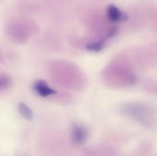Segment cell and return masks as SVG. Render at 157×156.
I'll use <instances>...</instances> for the list:
<instances>
[{
    "label": "cell",
    "instance_id": "obj_1",
    "mask_svg": "<svg viewBox=\"0 0 157 156\" xmlns=\"http://www.w3.org/2000/svg\"><path fill=\"white\" fill-rule=\"evenodd\" d=\"M124 113L146 126H153L156 124L157 112L150 105L141 103L127 104L123 108Z\"/></svg>",
    "mask_w": 157,
    "mask_h": 156
},
{
    "label": "cell",
    "instance_id": "obj_2",
    "mask_svg": "<svg viewBox=\"0 0 157 156\" xmlns=\"http://www.w3.org/2000/svg\"><path fill=\"white\" fill-rule=\"evenodd\" d=\"M71 134L73 142L76 145H82L86 141L88 131L82 125L77 124L74 125Z\"/></svg>",
    "mask_w": 157,
    "mask_h": 156
},
{
    "label": "cell",
    "instance_id": "obj_3",
    "mask_svg": "<svg viewBox=\"0 0 157 156\" xmlns=\"http://www.w3.org/2000/svg\"><path fill=\"white\" fill-rule=\"evenodd\" d=\"M107 12L108 18L111 22H123L128 20L127 14L114 5H109L107 7Z\"/></svg>",
    "mask_w": 157,
    "mask_h": 156
},
{
    "label": "cell",
    "instance_id": "obj_4",
    "mask_svg": "<svg viewBox=\"0 0 157 156\" xmlns=\"http://www.w3.org/2000/svg\"><path fill=\"white\" fill-rule=\"evenodd\" d=\"M34 89L37 94L45 97L56 93L55 90L49 87L47 82L43 80L36 81L34 84Z\"/></svg>",
    "mask_w": 157,
    "mask_h": 156
},
{
    "label": "cell",
    "instance_id": "obj_5",
    "mask_svg": "<svg viewBox=\"0 0 157 156\" xmlns=\"http://www.w3.org/2000/svg\"><path fill=\"white\" fill-rule=\"evenodd\" d=\"M106 40V38H104L103 39L98 42L89 43L86 46V49L90 51L95 52H100L105 47Z\"/></svg>",
    "mask_w": 157,
    "mask_h": 156
},
{
    "label": "cell",
    "instance_id": "obj_6",
    "mask_svg": "<svg viewBox=\"0 0 157 156\" xmlns=\"http://www.w3.org/2000/svg\"><path fill=\"white\" fill-rule=\"evenodd\" d=\"M18 110L24 118L28 121H31L33 118L32 110L24 103H20L18 105Z\"/></svg>",
    "mask_w": 157,
    "mask_h": 156
},
{
    "label": "cell",
    "instance_id": "obj_7",
    "mask_svg": "<svg viewBox=\"0 0 157 156\" xmlns=\"http://www.w3.org/2000/svg\"><path fill=\"white\" fill-rule=\"evenodd\" d=\"M11 84V79L6 76H0V89H4Z\"/></svg>",
    "mask_w": 157,
    "mask_h": 156
},
{
    "label": "cell",
    "instance_id": "obj_8",
    "mask_svg": "<svg viewBox=\"0 0 157 156\" xmlns=\"http://www.w3.org/2000/svg\"><path fill=\"white\" fill-rule=\"evenodd\" d=\"M118 27H114L111 28L110 30L107 34V35L105 36V38L107 39L108 38H111L115 36L118 33Z\"/></svg>",
    "mask_w": 157,
    "mask_h": 156
}]
</instances>
